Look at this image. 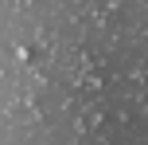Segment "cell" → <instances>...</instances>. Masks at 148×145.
<instances>
[{"mask_svg": "<svg viewBox=\"0 0 148 145\" xmlns=\"http://www.w3.org/2000/svg\"><path fill=\"white\" fill-rule=\"evenodd\" d=\"M0 145H148V0H0Z\"/></svg>", "mask_w": 148, "mask_h": 145, "instance_id": "cell-1", "label": "cell"}]
</instances>
